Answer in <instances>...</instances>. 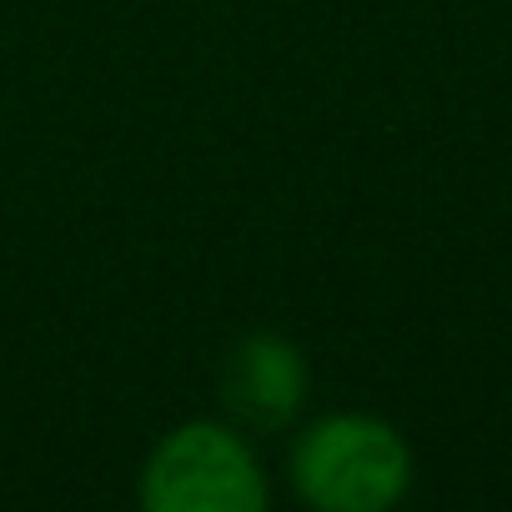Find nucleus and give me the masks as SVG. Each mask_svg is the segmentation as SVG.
<instances>
[{"instance_id":"7ed1b4c3","label":"nucleus","mask_w":512,"mask_h":512,"mask_svg":"<svg viewBox=\"0 0 512 512\" xmlns=\"http://www.w3.org/2000/svg\"><path fill=\"white\" fill-rule=\"evenodd\" d=\"M312 362L282 332H246L221 362V407L246 432H282L307 412Z\"/></svg>"},{"instance_id":"f03ea898","label":"nucleus","mask_w":512,"mask_h":512,"mask_svg":"<svg viewBox=\"0 0 512 512\" xmlns=\"http://www.w3.org/2000/svg\"><path fill=\"white\" fill-rule=\"evenodd\" d=\"M136 502L146 512H267L272 482L246 427L231 417H186L151 442Z\"/></svg>"},{"instance_id":"f257e3e1","label":"nucleus","mask_w":512,"mask_h":512,"mask_svg":"<svg viewBox=\"0 0 512 512\" xmlns=\"http://www.w3.org/2000/svg\"><path fill=\"white\" fill-rule=\"evenodd\" d=\"M287 477L292 492L317 512H387L412 492L417 457L397 422L342 407L302 422Z\"/></svg>"}]
</instances>
